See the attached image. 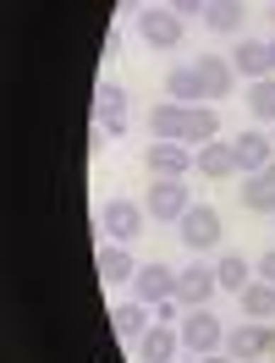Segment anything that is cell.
<instances>
[{"label":"cell","instance_id":"obj_1","mask_svg":"<svg viewBox=\"0 0 275 363\" xmlns=\"http://www.w3.org/2000/svg\"><path fill=\"white\" fill-rule=\"evenodd\" d=\"M176 330H182V352H187V358H209V352L226 347V325L209 314V308H187Z\"/></svg>","mask_w":275,"mask_h":363},{"label":"cell","instance_id":"obj_2","mask_svg":"<svg viewBox=\"0 0 275 363\" xmlns=\"http://www.w3.org/2000/svg\"><path fill=\"white\" fill-rule=\"evenodd\" d=\"M149 220H160V226H171V220H182L187 209H193V193H187V177H155L149 182Z\"/></svg>","mask_w":275,"mask_h":363},{"label":"cell","instance_id":"obj_3","mask_svg":"<svg viewBox=\"0 0 275 363\" xmlns=\"http://www.w3.org/2000/svg\"><path fill=\"white\" fill-rule=\"evenodd\" d=\"M182 33H187V23L171 6H143L138 11V39L149 50H182Z\"/></svg>","mask_w":275,"mask_h":363},{"label":"cell","instance_id":"obj_4","mask_svg":"<svg viewBox=\"0 0 275 363\" xmlns=\"http://www.w3.org/2000/svg\"><path fill=\"white\" fill-rule=\"evenodd\" d=\"M176 231H182V242H187L193 253H215V248H220V237H226L220 209H215V204H193L182 220H176Z\"/></svg>","mask_w":275,"mask_h":363},{"label":"cell","instance_id":"obj_5","mask_svg":"<svg viewBox=\"0 0 275 363\" xmlns=\"http://www.w3.org/2000/svg\"><path fill=\"white\" fill-rule=\"evenodd\" d=\"M143 165H149V177H193V171H198V149L155 138V143L143 149Z\"/></svg>","mask_w":275,"mask_h":363},{"label":"cell","instance_id":"obj_6","mask_svg":"<svg viewBox=\"0 0 275 363\" xmlns=\"http://www.w3.org/2000/svg\"><path fill=\"white\" fill-rule=\"evenodd\" d=\"M215 292H220V275H215V264H204V253H198V259L176 275V303H182V308H209Z\"/></svg>","mask_w":275,"mask_h":363},{"label":"cell","instance_id":"obj_7","mask_svg":"<svg viewBox=\"0 0 275 363\" xmlns=\"http://www.w3.org/2000/svg\"><path fill=\"white\" fill-rule=\"evenodd\" d=\"M176 264H160V259H155V264H138V275H133V297L138 303H149V308H160L165 297H176Z\"/></svg>","mask_w":275,"mask_h":363},{"label":"cell","instance_id":"obj_8","mask_svg":"<svg viewBox=\"0 0 275 363\" xmlns=\"http://www.w3.org/2000/svg\"><path fill=\"white\" fill-rule=\"evenodd\" d=\"M99 220L111 231V242H133L138 231L149 226V204H138V199H111V204L99 209Z\"/></svg>","mask_w":275,"mask_h":363},{"label":"cell","instance_id":"obj_9","mask_svg":"<svg viewBox=\"0 0 275 363\" xmlns=\"http://www.w3.org/2000/svg\"><path fill=\"white\" fill-rule=\"evenodd\" d=\"M231 67H237V77H248V83L275 77V39H242V45L231 50Z\"/></svg>","mask_w":275,"mask_h":363},{"label":"cell","instance_id":"obj_10","mask_svg":"<svg viewBox=\"0 0 275 363\" xmlns=\"http://www.w3.org/2000/svg\"><path fill=\"white\" fill-rule=\"evenodd\" d=\"M94 127H99V138H111V143L127 133V89H121V83L99 89V99H94Z\"/></svg>","mask_w":275,"mask_h":363},{"label":"cell","instance_id":"obj_11","mask_svg":"<svg viewBox=\"0 0 275 363\" xmlns=\"http://www.w3.org/2000/svg\"><path fill=\"white\" fill-rule=\"evenodd\" d=\"M133 347H138V358H143V363H176V352H182V330H176V325H149Z\"/></svg>","mask_w":275,"mask_h":363},{"label":"cell","instance_id":"obj_12","mask_svg":"<svg viewBox=\"0 0 275 363\" xmlns=\"http://www.w3.org/2000/svg\"><path fill=\"white\" fill-rule=\"evenodd\" d=\"M198 177H209V182H231V177H242L231 138H215V143H204V149H198Z\"/></svg>","mask_w":275,"mask_h":363},{"label":"cell","instance_id":"obj_13","mask_svg":"<svg viewBox=\"0 0 275 363\" xmlns=\"http://www.w3.org/2000/svg\"><path fill=\"white\" fill-rule=\"evenodd\" d=\"M193 67H198V77H204V99L237 94V67H231V55H198Z\"/></svg>","mask_w":275,"mask_h":363},{"label":"cell","instance_id":"obj_14","mask_svg":"<svg viewBox=\"0 0 275 363\" xmlns=\"http://www.w3.org/2000/svg\"><path fill=\"white\" fill-rule=\"evenodd\" d=\"M237 193H242V209H253V215H275V160L264 165V171L242 177V182H237Z\"/></svg>","mask_w":275,"mask_h":363},{"label":"cell","instance_id":"obj_15","mask_svg":"<svg viewBox=\"0 0 275 363\" xmlns=\"http://www.w3.org/2000/svg\"><path fill=\"white\" fill-rule=\"evenodd\" d=\"M226 358L237 363H253V358H264V325L259 319H242V325H231L226 330V347H220Z\"/></svg>","mask_w":275,"mask_h":363},{"label":"cell","instance_id":"obj_16","mask_svg":"<svg viewBox=\"0 0 275 363\" xmlns=\"http://www.w3.org/2000/svg\"><path fill=\"white\" fill-rule=\"evenodd\" d=\"M231 149H237V165H242V177H253V171H264L275 160V138L270 133H242V138H231Z\"/></svg>","mask_w":275,"mask_h":363},{"label":"cell","instance_id":"obj_17","mask_svg":"<svg viewBox=\"0 0 275 363\" xmlns=\"http://www.w3.org/2000/svg\"><path fill=\"white\" fill-rule=\"evenodd\" d=\"M149 319H155V314H149V303L127 297V303H116V308H111V330H116L121 341H138L143 330H149Z\"/></svg>","mask_w":275,"mask_h":363},{"label":"cell","instance_id":"obj_18","mask_svg":"<svg viewBox=\"0 0 275 363\" xmlns=\"http://www.w3.org/2000/svg\"><path fill=\"white\" fill-rule=\"evenodd\" d=\"M99 275H105L111 286H121V281L138 275V259L127 253V242H105V248H99Z\"/></svg>","mask_w":275,"mask_h":363},{"label":"cell","instance_id":"obj_19","mask_svg":"<svg viewBox=\"0 0 275 363\" xmlns=\"http://www.w3.org/2000/svg\"><path fill=\"white\" fill-rule=\"evenodd\" d=\"M237 297H242V314H248V319H259V325H270V319H275V286H270V281L253 275Z\"/></svg>","mask_w":275,"mask_h":363},{"label":"cell","instance_id":"obj_20","mask_svg":"<svg viewBox=\"0 0 275 363\" xmlns=\"http://www.w3.org/2000/svg\"><path fill=\"white\" fill-rule=\"evenodd\" d=\"M165 94H171L176 105H198V94H204L198 67H193V61H187V67H171V72H165Z\"/></svg>","mask_w":275,"mask_h":363},{"label":"cell","instance_id":"obj_21","mask_svg":"<svg viewBox=\"0 0 275 363\" xmlns=\"http://www.w3.org/2000/svg\"><path fill=\"white\" fill-rule=\"evenodd\" d=\"M242 0H209L204 6V28L209 33H242Z\"/></svg>","mask_w":275,"mask_h":363},{"label":"cell","instance_id":"obj_22","mask_svg":"<svg viewBox=\"0 0 275 363\" xmlns=\"http://www.w3.org/2000/svg\"><path fill=\"white\" fill-rule=\"evenodd\" d=\"M215 275H220V292H242L253 281V264L242 253H220V259H215Z\"/></svg>","mask_w":275,"mask_h":363},{"label":"cell","instance_id":"obj_23","mask_svg":"<svg viewBox=\"0 0 275 363\" xmlns=\"http://www.w3.org/2000/svg\"><path fill=\"white\" fill-rule=\"evenodd\" d=\"M248 111H253V121H275V77L248 83Z\"/></svg>","mask_w":275,"mask_h":363},{"label":"cell","instance_id":"obj_24","mask_svg":"<svg viewBox=\"0 0 275 363\" xmlns=\"http://www.w3.org/2000/svg\"><path fill=\"white\" fill-rule=\"evenodd\" d=\"M182 314H187L182 303H176V297H165L160 308H155V325H182Z\"/></svg>","mask_w":275,"mask_h":363},{"label":"cell","instance_id":"obj_25","mask_svg":"<svg viewBox=\"0 0 275 363\" xmlns=\"http://www.w3.org/2000/svg\"><path fill=\"white\" fill-rule=\"evenodd\" d=\"M165 6H171V11H176V17L187 23V17H204V6H209V0H165Z\"/></svg>","mask_w":275,"mask_h":363},{"label":"cell","instance_id":"obj_26","mask_svg":"<svg viewBox=\"0 0 275 363\" xmlns=\"http://www.w3.org/2000/svg\"><path fill=\"white\" fill-rule=\"evenodd\" d=\"M253 275H259V281H270V286H275V248L264 253V259H259V264H253Z\"/></svg>","mask_w":275,"mask_h":363},{"label":"cell","instance_id":"obj_27","mask_svg":"<svg viewBox=\"0 0 275 363\" xmlns=\"http://www.w3.org/2000/svg\"><path fill=\"white\" fill-rule=\"evenodd\" d=\"M264 358H275V319L264 325Z\"/></svg>","mask_w":275,"mask_h":363},{"label":"cell","instance_id":"obj_28","mask_svg":"<svg viewBox=\"0 0 275 363\" xmlns=\"http://www.w3.org/2000/svg\"><path fill=\"white\" fill-rule=\"evenodd\" d=\"M198 363H237V358H226V352H209V358H198Z\"/></svg>","mask_w":275,"mask_h":363},{"label":"cell","instance_id":"obj_29","mask_svg":"<svg viewBox=\"0 0 275 363\" xmlns=\"http://www.w3.org/2000/svg\"><path fill=\"white\" fill-rule=\"evenodd\" d=\"M116 11H143V0H121V6H116Z\"/></svg>","mask_w":275,"mask_h":363},{"label":"cell","instance_id":"obj_30","mask_svg":"<svg viewBox=\"0 0 275 363\" xmlns=\"http://www.w3.org/2000/svg\"><path fill=\"white\" fill-rule=\"evenodd\" d=\"M270 28H275V0H270Z\"/></svg>","mask_w":275,"mask_h":363},{"label":"cell","instance_id":"obj_31","mask_svg":"<svg viewBox=\"0 0 275 363\" xmlns=\"http://www.w3.org/2000/svg\"><path fill=\"white\" fill-rule=\"evenodd\" d=\"M176 363H198V358H176Z\"/></svg>","mask_w":275,"mask_h":363},{"label":"cell","instance_id":"obj_32","mask_svg":"<svg viewBox=\"0 0 275 363\" xmlns=\"http://www.w3.org/2000/svg\"><path fill=\"white\" fill-rule=\"evenodd\" d=\"M270 363H275V358H270Z\"/></svg>","mask_w":275,"mask_h":363}]
</instances>
